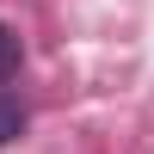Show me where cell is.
<instances>
[{
  "instance_id": "obj_1",
  "label": "cell",
  "mask_w": 154,
  "mask_h": 154,
  "mask_svg": "<svg viewBox=\"0 0 154 154\" xmlns=\"http://www.w3.org/2000/svg\"><path fill=\"white\" fill-rule=\"evenodd\" d=\"M19 123H25L19 99H12V93H0V142H6V136H19Z\"/></svg>"
},
{
  "instance_id": "obj_2",
  "label": "cell",
  "mask_w": 154,
  "mask_h": 154,
  "mask_svg": "<svg viewBox=\"0 0 154 154\" xmlns=\"http://www.w3.org/2000/svg\"><path fill=\"white\" fill-rule=\"evenodd\" d=\"M12 68H19V37H12L6 25H0V80H6Z\"/></svg>"
}]
</instances>
